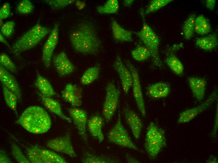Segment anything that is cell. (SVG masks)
Returning a JSON list of instances; mask_svg holds the SVG:
<instances>
[{
    "instance_id": "28",
    "label": "cell",
    "mask_w": 218,
    "mask_h": 163,
    "mask_svg": "<svg viewBox=\"0 0 218 163\" xmlns=\"http://www.w3.org/2000/svg\"><path fill=\"white\" fill-rule=\"evenodd\" d=\"M4 98L7 105L18 115L17 105L18 99L17 96L13 92L2 85Z\"/></svg>"
},
{
    "instance_id": "27",
    "label": "cell",
    "mask_w": 218,
    "mask_h": 163,
    "mask_svg": "<svg viewBox=\"0 0 218 163\" xmlns=\"http://www.w3.org/2000/svg\"><path fill=\"white\" fill-rule=\"evenodd\" d=\"M170 69L176 74L181 76L184 70L183 64L179 59L173 54L171 53L167 57L165 60Z\"/></svg>"
},
{
    "instance_id": "45",
    "label": "cell",
    "mask_w": 218,
    "mask_h": 163,
    "mask_svg": "<svg viewBox=\"0 0 218 163\" xmlns=\"http://www.w3.org/2000/svg\"><path fill=\"white\" fill-rule=\"evenodd\" d=\"M206 162L209 163H217V158L212 155H210L208 159L206 160Z\"/></svg>"
},
{
    "instance_id": "31",
    "label": "cell",
    "mask_w": 218,
    "mask_h": 163,
    "mask_svg": "<svg viewBox=\"0 0 218 163\" xmlns=\"http://www.w3.org/2000/svg\"><path fill=\"white\" fill-rule=\"evenodd\" d=\"M196 17L195 14H193L189 17L184 23L182 31L183 35L186 39H190L193 35Z\"/></svg>"
},
{
    "instance_id": "16",
    "label": "cell",
    "mask_w": 218,
    "mask_h": 163,
    "mask_svg": "<svg viewBox=\"0 0 218 163\" xmlns=\"http://www.w3.org/2000/svg\"><path fill=\"white\" fill-rule=\"evenodd\" d=\"M69 114L77 129L80 135L85 141H87L86 134L87 116L84 110L78 108H70L68 110Z\"/></svg>"
},
{
    "instance_id": "26",
    "label": "cell",
    "mask_w": 218,
    "mask_h": 163,
    "mask_svg": "<svg viewBox=\"0 0 218 163\" xmlns=\"http://www.w3.org/2000/svg\"><path fill=\"white\" fill-rule=\"evenodd\" d=\"M211 26L208 20L203 15L196 17L194 31L200 35H205L211 31Z\"/></svg>"
},
{
    "instance_id": "39",
    "label": "cell",
    "mask_w": 218,
    "mask_h": 163,
    "mask_svg": "<svg viewBox=\"0 0 218 163\" xmlns=\"http://www.w3.org/2000/svg\"><path fill=\"white\" fill-rule=\"evenodd\" d=\"M15 26V24L13 21H8L2 26L1 33L5 36L9 37L13 33Z\"/></svg>"
},
{
    "instance_id": "13",
    "label": "cell",
    "mask_w": 218,
    "mask_h": 163,
    "mask_svg": "<svg viewBox=\"0 0 218 163\" xmlns=\"http://www.w3.org/2000/svg\"><path fill=\"white\" fill-rule=\"evenodd\" d=\"M123 113L126 122L134 137L136 139H138L143 127L141 119L139 116L130 108L127 104L124 108Z\"/></svg>"
},
{
    "instance_id": "7",
    "label": "cell",
    "mask_w": 218,
    "mask_h": 163,
    "mask_svg": "<svg viewBox=\"0 0 218 163\" xmlns=\"http://www.w3.org/2000/svg\"><path fill=\"white\" fill-rule=\"evenodd\" d=\"M120 94V90L113 82H110L107 84L102 114L107 122L111 120L117 109Z\"/></svg>"
},
{
    "instance_id": "23",
    "label": "cell",
    "mask_w": 218,
    "mask_h": 163,
    "mask_svg": "<svg viewBox=\"0 0 218 163\" xmlns=\"http://www.w3.org/2000/svg\"><path fill=\"white\" fill-rule=\"evenodd\" d=\"M34 85L40 93L44 96L51 97L57 95L49 81L39 72L37 73Z\"/></svg>"
},
{
    "instance_id": "6",
    "label": "cell",
    "mask_w": 218,
    "mask_h": 163,
    "mask_svg": "<svg viewBox=\"0 0 218 163\" xmlns=\"http://www.w3.org/2000/svg\"><path fill=\"white\" fill-rule=\"evenodd\" d=\"M108 139L111 143L119 146L141 151L134 143L122 123L120 113L119 111L116 123L109 131Z\"/></svg>"
},
{
    "instance_id": "42",
    "label": "cell",
    "mask_w": 218,
    "mask_h": 163,
    "mask_svg": "<svg viewBox=\"0 0 218 163\" xmlns=\"http://www.w3.org/2000/svg\"><path fill=\"white\" fill-rule=\"evenodd\" d=\"M216 113L215 117L214 125L211 135L214 139L216 137V132L218 128V106L216 107Z\"/></svg>"
},
{
    "instance_id": "14",
    "label": "cell",
    "mask_w": 218,
    "mask_h": 163,
    "mask_svg": "<svg viewBox=\"0 0 218 163\" xmlns=\"http://www.w3.org/2000/svg\"><path fill=\"white\" fill-rule=\"evenodd\" d=\"M82 88L75 84L69 83L62 91L64 99L73 106L78 107L82 104Z\"/></svg>"
},
{
    "instance_id": "20",
    "label": "cell",
    "mask_w": 218,
    "mask_h": 163,
    "mask_svg": "<svg viewBox=\"0 0 218 163\" xmlns=\"http://www.w3.org/2000/svg\"><path fill=\"white\" fill-rule=\"evenodd\" d=\"M88 127L92 136L97 139L100 143L104 139L102 131L103 120L102 118L98 115L91 117L88 121Z\"/></svg>"
},
{
    "instance_id": "47",
    "label": "cell",
    "mask_w": 218,
    "mask_h": 163,
    "mask_svg": "<svg viewBox=\"0 0 218 163\" xmlns=\"http://www.w3.org/2000/svg\"><path fill=\"white\" fill-rule=\"evenodd\" d=\"M133 0H125L123 1V4L124 6L130 7L134 2Z\"/></svg>"
},
{
    "instance_id": "21",
    "label": "cell",
    "mask_w": 218,
    "mask_h": 163,
    "mask_svg": "<svg viewBox=\"0 0 218 163\" xmlns=\"http://www.w3.org/2000/svg\"><path fill=\"white\" fill-rule=\"evenodd\" d=\"M38 94L41 97L44 105L49 111L61 119L69 123L71 122V119L63 113L61 106L58 101L51 97L44 96L41 93H39Z\"/></svg>"
},
{
    "instance_id": "44",
    "label": "cell",
    "mask_w": 218,
    "mask_h": 163,
    "mask_svg": "<svg viewBox=\"0 0 218 163\" xmlns=\"http://www.w3.org/2000/svg\"><path fill=\"white\" fill-rule=\"evenodd\" d=\"M126 159L128 163H140L137 160L132 156L128 154H127L125 156Z\"/></svg>"
},
{
    "instance_id": "12",
    "label": "cell",
    "mask_w": 218,
    "mask_h": 163,
    "mask_svg": "<svg viewBox=\"0 0 218 163\" xmlns=\"http://www.w3.org/2000/svg\"><path fill=\"white\" fill-rule=\"evenodd\" d=\"M113 66L118 74L124 93L127 94L132 84V78L131 72L123 63L119 55H117Z\"/></svg>"
},
{
    "instance_id": "37",
    "label": "cell",
    "mask_w": 218,
    "mask_h": 163,
    "mask_svg": "<svg viewBox=\"0 0 218 163\" xmlns=\"http://www.w3.org/2000/svg\"><path fill=\"white\" fill-rule=\"evenodd\" d=\"M34 8V6L31 1L29 0H23L18 4L16 9L19 13L27 14L32 12Z\"/></svg>"
},
{
    "instance_id": "43",
    "label": "cell",
    "mask_w": 218,
    "mask_h": 163,
    "mask_svg": "<svg viewBox=\"0 0 218 163\" xmlns=\"http://www.w3.org/2000/svg\"><path fill=\"white\" fill-rule=\"evenodd\" d=\"M216 2L215 0H206V7L210 10H213L214 8Z\"/></svg>"
},
{
    "instance_id": "46",
    "label": "cell",
    "mask_w": 218,
    "mask_h": 163,
    "mask_svg": "<svg viewBox=\"0 0 218 163\" xmlns=\"http://www.w3.org/2000/svg\"><path fill=\"white\" fill-rule=\"evenodd\" d=\"M0 41L1 42L4 44L5 45H7L9 49H11V48H10L9 44L5 39L4 36L3 35L1 32L0 33Z\"/></svg>"
},
{
    "instance_id": "11",
    "label": "cell",
    "mask_w": 218,
    "mask_h": 163,
    "mask_svg": "<svg viewBox=\"0 0 218 163\" xmlns=\"http://www.w3.org/2000/svg\"><path fill=\"white\" fill-rule=\"evenodd\" d=\"M46 145L55 151L65 154L71 157L77 156L72 144L69 133H67L63 136L48 140Z\"/></svg>"
},
{
    "instance_id": "8",
    "label": "cell",
    "mask_w": 218,
    "mask_h": 163,
    "mask_svg": "<svg viewBox=\"0 0 218 163\" xmlns=\"http://www.w3.org/2000/svg\"><path fill=\"white\" fill-rule=\"evenodd\" d=\"M125 62L132 75V87L135 102L141 115L143 117L145 118L146 114V108L138 71L129 60H126Z\"/></svg>"
},
{
    "instance_id": "30",
    "label": "cell",
    "mask_w": 218,
    "mask_h": 163,
    "mask_svg": "<svg viewBox=\"0 0 218 163\" xmlns=\"http://www.w3.org/2000/svg\"><path fill=\"white\" fill-rule=\"evenodd\" d=\"M119 8L117 0H108L103 5L98 6L97 11L101 14H112L117 13Z\"/></svg>"
},
{
    "instance_id": "17",
    "label": "cell",
    "mask_w": 218,
    "mask_h": 163,
    "mask_svg": "<svg viewBox=\"0 0 218 163\" xmlns=\"http://www.w3.org/2000/svg\"><path fill=\"white\" fill-rule=\"evenodd\" d=\"M0 80L3 85L13 92L20 99L21 92L19 86L15 77L1 65L0 66Z\"/></svg>"
},
{
    "instance_id": "41",
    "label": "cell",
    "mask_w": 218,
    "mask_h": 163,
    "mask_svg": "<svg viewBox=\"0 0 218 163\" xmlns=\"http://www.w3.org/2000/svg\"><path fill=\"white\" fill-rule=\"evenodd\" d=\"M0 163H13L6 152L2 149H0Z\"/></svg>"
},
{
    "instance_id": "15",
    "label": "cell",
    "mask_w": 218,
    "mask_h": 163,
    "mask_svg": "<svg viewBox=\"0 0 218 163\" xmlns=\"http://www.w3.org/2000/svg\"><path fill=\"white\" fill-rule=\"evenodd\" d=\"M53 63L57 72L62 76L72 73L76 68L64 51L61 52L54 57Z\"/></svg>"
},
{
    "instance_id": "5",
    "label": "cell",
    "mask_w": 218,
    "mask_h": 163,
    "mask_svg": "<svg viewBox=\"0 0 218 163\" xmlns=\"http://www.w3.org/2000/svg\"><path fill=\"white\" fill-rule=\"evenodd\" d=\"M166 144L164 130L151 122L147 128L144 144L150 159H154Z\"/></svg>"
},
{
    "instance_id": "34",
    "label": "cell",
    "mask_w": 218,
    "mask_h": 163,
    "mask_svg": "<svg viewBox=\"0 0 218 163\" xmlns=\"http://www.w3.org/2000/svg\"><path fill=\"white\" fill-rule=\"evenodd\" d=\"M12 154L16 160L19 163H30L28 159L23 154L20 147L14 143H13L11 146Z\"/></svg>"
},
{
    "instance_id": "22",
    "label": "cell",
    "mask_w": 218,
    "mask_h": 163,
    "mask_svg": "<svg viewBox=\"0 0 218 163\" xmlns=\"http://www.w3.org/2000/svg\"><path fill=\"white\" fill-rule=\"evenodd\" d=\"M111 27L113 37L115 40L126 42L133 41L132 32L123 28L114 19L112 20Z\"/></svg>"
},
{
    "instance_id": "32",
    "label": "cell",
    "mask_w": 218,
    "mask_h": 163,
    "mask_svg": "<svg viewBox=\"0 0 218 163\" xmlns=\"http://www.w3.org/2000/svg\"><path fill=\"white\" fill-rule=\"evenodd\" d=\"M131 53L133 58L139 61H144L151 56L148 49L145 46L141 45L137 46Z\"/></svg>"
},
{
    "instance_id": "9",
    "label": "cell",
    "mask_w": 218,
    "mask_h": 163,
    "mask_svg": "<svg viewBox=\"0 0 218 163\" xmlns=\"http://www.w3.org/2000/svg\"><path fill=\"white\" fill-rule=\"evenodd\" d=\"M59 36V24H55L46 40L42 50V59L45 67L49 68L54 51L58 44Z\"/></svg>"
},
{
    "instance_id": "25",
    "label": "cell",
    "mask_w": 218,
    "mask_h": 163,
    "mask_svg": "<svg viewBox=\"0 0 218 163\" xmlns=\"http://www.w3.org/2000/svg\"><path fill=\"white\" fill-rule=\"evenodd\" d=\"M100 70V65L98 63L87 69L80 78L81 84L88 85L93 83L98 78Z\"/></svg>"
},
{
    "instance_id": "4",
    "label": "cell",
    "mask_w": 218,
    "mask_h": 163,
    "mask_svg": "<svg viewBox=\"0 0 218 163\" xmlns=\"http://www.w3.org/2000/svg\"><path fill=\"white\" fill-rule=\"evenodd\" d=\"M143 24L141 29L135 33L150 51L154 64L161 68L163 66L159 53L160 40L158 37L148 24L143 9L140 11Z\"/></svg>"
},
{
    "instance_id": "19",
    "label": "cell",
    "mask_w": 218,
    "mask_h": 163,
    "mask_svg": "<svg viewBox=\"0 0 218 163\" xmlns=\"http://www.w3.org/2000/svg\"><path fill=\"white\" fill-rule=\"evenodd\" d=\"M170 87L168 83L164 82H155L147 88V93L153 98H160L167 96L170 92Z\"/></svg>"
},
{
    "instance_id": "24",
    "label": "cell",
    "mask_w": 218,
    "mask_h": 163,
    "mask_svg": "<svg viewBox=\"0 0 218 163\" xmlns=\"http://www.w3.org/2000/svg\"><path fill=\"white\" fill-rule=\"evenodd\" d=\"M195 44L200 48L207 51L212 50L218 45V37L215 33L199 38L195 41Z\"/></svg>"
},
{
    "instance_id": "35",
    "label": "cell",
    "mask_w": 218,
    "mask_h": 163,
    "mask_svg": "<svg viewBox=\"0 0 218 163\" xmlns=\"http://www.w3.org/2000/svg\"><path fill=\"white\" fill-rule=\"evenodd\" d=\"M43 2L53 9H59L73 4L75 0H45Z\"/></svg>"
},
{
    "instance_id": "38",
    "label": "cell",
    "mask_w": 218,
    "mask_h": 163,
    "mask_svg": "<svg viewBox=\"0 0 218 163\" xmlns=\"http://www.w3.org/2000/svg\"><path fill=\"white\" fill-rule=\"evenodd\" d=\"M43 153L50 160L51 163H66L67 161L62 156L50 150L42 149Z\"/></svg>"
},
{
    "instance_id": "29",
    "label": "cell",
    "mask_w": 218,
    "mask_h": 163,
    "mask_svg": "<svg viewBox=\"0 0 218 163\" xmlns=\"http://www.w3.org/2000/svg\"><path fill=\"white\" fill-rule=\"evenodd\" d=\"M81 161L84 163H114L120 162L118 160L108 157L90 154L86 155Z\"/></svg>"
},
{
    "instance_id": "33",
    "label": "cell",
    "mask_w": 218,
    "mask_h": 163,
    "mask_svg": "<svg viewBox=\"0 0 218 163\" xmlns=\"http://www.w3.org/2000/svg\"><path fill=\"white\" fill-rule=\"evenodd\" d=\"M173 0H153L150 1L146 10L144 11L145 15L158 11L164 7Z\"/></svg>"
},
{
    "instance_id": "10",
    "label": "cell",
    "mask_w": 218,
    "mask_h": 163,
    "mask_svg": "<svg viewBox=\"0 0 218 163\" xmlns=\"http://www.w3.org/2000/svg\"><path fill=\"white\" fill-rule=\"evenodd\" d=\"M216 88L213 91L207 100L201 104L181 112L179 115L177 122L178 123H184L189 122L199 114L205 110L216 99L217 97Z\"/></svg>"
},
{
    "instance_id": "40",
    "label": "cell",
    "mask_w": 218,
    "mask_h": 163,
    "mask_svg": "<svg viewBox=\"0 0 218 163\" xmlns=\"http://www.w3.org/2000/svg\"><path fill=\"white\" fill-rule=\"evenodd\" d=\"M11 13L10 6L9 3H4L0 9V19L1 20L8 18Z\"/></svg>"
},
{
    "instance_id": "36",
    "label": "cell",
    "mask_w": 218,
    "mask_h": 163,
    "mask_svg": "<svg viewBox=\"0 0 218 163\" xmlns=\"http://www.w3.org/2000/svg\"><path fill=\"white\" fill-rule=\"evenodd\" d=\"M0 62L1 65L8 71L13 73H16L17 72L16 66L6 54L4 53L1 54Z\"/></svg>"
},
{
    "instance_id": "2",
    "label": "cell",
    "mask_w": 218,
    "mask_h": 163,
    "mask_svg": "<svg viewBox=\"0 0 218 163\" xmlns=\"http://www.w3.org/2000/svg\"><path fill=\"white\" fill-rule=\"evenodd\" d=\"M28 132L34 134H42L50 129L51 122L47 112L37 106L26 109L16 121Z\"/></svg>"
},
{
    "instance_id": "3",
    "label": "cell",
    "mask_w": 218,
    "mask_h": 163,
    "mask_svg": "<svg viewBox=\"0 0 218 163\" xmlns=\"http://www.w3.org/2000/svg\"><path fill=\"white\" fill-rule=\"evenodd\" d=\"M51 31L48 28L38 23L19 38L11 49L13 53L17 54L31 49Z\"/></svg>"
},
{
    "instance_id": "18",
    "label": "cell",
    "mask_w": 218,
    "mask_h": 163,
    "mask_svg": "<svg viewBox=\"0 0 218 163\" xmlns=\"http://www.w3.org/2000/svg\"><path fill=\"white\" fill-rule=\"evenodd\" d=\"M188 81L193 96L196 100L200 102L204 99L205 92L207 82L203 78L191 76Z\"/></svg>"
},
{
    "instance_id": "1",
    "label": "cell",
    "mask_w": 218,
    "mask_h": 163,
    "mask_svg": "<svg viewBox=\"0 0 218 163\" xmlns=\"http://www.w3.org/2000/svg\"><path fill=\"white\" fill-rule=\"evenodd\" d=\"M70 41L74 50L84 55H95L100 51L101 41L93 24L82 21L70 31Z\"/></svg>"
}]
</instances>
